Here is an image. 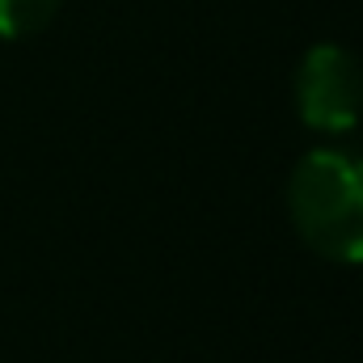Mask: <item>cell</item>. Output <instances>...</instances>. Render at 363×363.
I'll list each match as a JSON object with an SVG mask.
<instances>
[{
	"mask_svg": "<svg viewBox=\"0 0 363 363\" xmlns=\"http://www.w3.org/2000/svg\"><path fill=\"white\" fill-rule=\"evenodd\" d=\"M291 220L300 237L330 262H363V152L317 148L287 186Z\"/></svg>",
	"mask_w": 363,
	"mask_h": 363,
	"instance_id": "obj_1",
	"label": "cell"
},
{
	"mask_svg": "<svg viewBox=\"0 0 363 363\" xmlns=\"http://www.w3.org/2000/svg\"><path fill=\"white\" fill-rule=\"evenodd\" d=\"M296 101L308 127L351 131L363 114V64L338 43H317L296 72Z\"/></svg>",
	"mask_w": 363,
	"mask_h": 363,
	"instance_id": "obj_2",
	"label": "cell"
},
{
	"mask_svg": "<svg viewBox=\"0 0 363 363\" xmlns=\"http://www.w3.org/2000/svg\"><path fill=\"white\" fill-rule=\"evenodd\" d=\"M64 0H0V38H30L55 21Z\"/></svg>",
	"mask_w": 363,
	"mask_h": 363,
	"instance_id": "obj_3",
	"label": "cell"
}]
</instances>
